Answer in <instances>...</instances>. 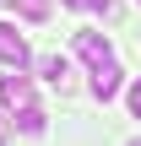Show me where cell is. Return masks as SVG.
<instances>
[{
    "instance_id": "1",
    "label": "cell",
    "mask_w": 141,
    "mask_h": 146,
    "mask_svg": "<svg viewBox=\"0 0 141 146\" xmlns=\"http://www.w3.org/2000/svg\"><path fill=\"white\" fill-rule=\"evenodd\" d=\"M120 87H125V70H120V60H103V65H92V98H98V103H114V98H120Z\"/></svg>"
},
{
    "instance_id": "2",
    "label": "cell",
    "mask_w": 141,
    "mask_h": 146,
    "mask_svg": "<svg viewBox=\"0 0 141 146\" xmlns=\"http://www.w3.org/2000/svg\"><path fill=\"white\" fill-rule=\"evenodd\" d=\"M0 103H5L11 114L33 108V81H27L22 70H5V76H0Z\"/></svg>"
},
{
    "instance_id": "3",
    "label": "cell",
    "mask_w": 141,
    "mask_h": 146,
    "mask_svg": "<svg viewBox=\"0 0 141 146\" xmlns=\"http://www.w3.org/2000/svg\"><path fill=\"white\" fill-rule=\"evenodd\" d=\"M38 70H43V81H49L54 92H71V87H76V70H71V60H65V54H43V60H38Z\"/></svg>"
},
{
    "instance_id": "4",
    "label": "cell",
    "mask_w": 141,
    "mask_h": 146,
    "mask_svg": "<svg viewBox=\"0 0 141 146\" xmlns=\"http://www.w3.org/2000/svg\"><path fill=\"white\" fill-rule=\"evenodd\" d=\"M0 60H5L11 70H22V65L33 60V54H27V38H22L11 22H0Z\"/></svg>"
},
{
    "instance_id": "5",
    "label": "cell",
    "mask_w": 141,
    "mask_h": 146,
    "mask_svg": "<svg viewBox=\"0 0 141 146\" xmlns=\"http://www.w3.org/2000/svg\"><path fill=\"white\" fill-rule=\"evenodd\" d=\"M76 54H82L87 65H103V60H114V49H109V38H103V33H76Z\"/></svg>"
},
{
    "instance_id": "6",
    "label": "cell",
    "mask_w": 141,
    "mask_h": 146,
    "mask_svg": "<svg viewBox=\"0 0 141 146\" xmlns=\"http://www.w3.org/2000/svg\"><path fill=\"white\" fill-rule=\"evenodd\" d=\"M43 125H49L43 108H22V114L11 119V130H22V135H43Z\"/></svg>"
},
{
    "instance_id": "7",
    "label": "cell",
    "mask_w": 141,
    "mask_h": 146,
    "mask_svg": "<svg viewBox=\"0 0 141 146\" xmlns=\"http://www.w3.org/2000/svg\"><path fill=\"white\" fill-rule=\"evenodd\" d=\"M11 11L27 16V22H43V16H49V0H11Z\"/></svg>"
},
{
    "instance_id": "8",
    "label": "cell",
    "mask_w": 141,
    "mask_h": 146,
    "mask_svg": "<svg viewBox=\"0 0 141 146\" xmlns=\"http://www.w3.org/2000/svg\"><path fill=\"white\" fill-rule=\"evenodd\" d=\"M125 103H130V114H136V119H141V76H136V81H130V92H125Z\"/></svg>"
},
{
    "instance_id": "9",
    "label": "cell",
    "mask_w": 141,
    "mask_h": 146,
    "mask_svg": "<svg viewBox=\"0 0 141 146\" xmlns=\"http://www.w3.org/2000/svg\"><path fill=\"white\" fill-rule=\"evenodd\" d=\"M5 130H11V114H5V108H0V141H5Z\"/></svg>"
},
{
    "instance_id": "10",
    "label": "cell",
    "mask_w": 141,
    "mask_h": 146,
    "mask_svg": "<svg viewBox=\"0 0 141 146\" xmlns=\"http://www.w3.org/2000/svg\"><path fill=\"white\" fill-rule=\"evenodd\" d=\"M130 146H141V141H130Z\"/></svg>"
}]
</instances>
